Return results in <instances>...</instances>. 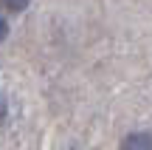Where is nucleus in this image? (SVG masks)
<instances>
[{
	"mask_svg": "<svg viewBox=\"0 0 152 150\" xmlns=\"http://www.w3.org/2000/svg\"><path fill=\"white\" fill-rule=\"evenodd\" d=\"M121 150H152V133H144V130H138V133L124 136V142H121Z\"/></svg>",
	"mask_w": 152,
	"mask_h": 150,
	"instance_id": "f257e3e1",
	"label": "nucleus"
},
{
	"mask_svg": "<svg viewBox=\"0 0 152 150\" xmlns=\"http://www.w3.org/2000/svg\"><path fill=\"white\" fill-rule=\"evenodd\" d=\"M0 3H3L9 11H23L28 3H31V0H0Z\"/></svg>",
	"mask_w": 152,
	"mask_h": 150,
	"instance_id": "f03ea898",
	"label": "nucleus"
},
{
	"mask_svg": "<svg viewBox=\"0 0 152 150\" xmlns=\"http://www.w3.org/2000/svg\"><path fill=\"white\" fill-rule=\"evenodd\" d=\"M6 34H9V26H6V20H0V43L6 40Z\"/></svg>",
	"mask_w": 152,
	"mask_h": 150,
	"instance_id": "7ed1b4c3",
	"label": "nucleus"
},
{
	"mask_svg": "<svg viewBox=\"0 0 152 150\" xmlns=\"http://www.w3.org/2000/svg\"><path fill=\"white\" fill-rule=\"evenodd\" d=\"M6 111H9V108H6V99H3V96H0V122H3V119H6Z\"/></svg>",
	"mask_w": 152,
	"mask_h": 150,
	"instance_id": "20e7f679",
	"label": "nucleus"
}]
</instances>
